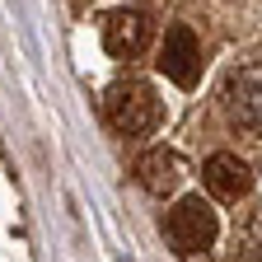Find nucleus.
<instances>
[{"label": "nucleus", "instance_id": "nucleus-1", "mask_svg": "<svg viewBox=\"0 0 262 262\" xmlns=\"http://www.w3.org/2000/svg\"><path fill=\"white\" fill-rule=\"evenodd\" d=\"M220 113H225V122L234 131L262 141V61L239 66V71L225 75V84H220Z\"/></svg>", "mask_w": 262, "mask_h": 262}, {"label": "nucleus", "instance_id": "nucleus-2", "mask_svg": "<svg viewBox=\"0 0 262 262\" xmlns=\"http://www.w3.org/2000/svg\"><path fill=\"white\" fill-rule=\"evenodd\" d=\"M220 234V220L211 211V202H202V196H183V202L164 215V239H169V248L178 257H202Z\"/></svg>", "mask_w": 262, "mask_h": 262}, {"label": "nucleus", "instance_id": "nucleus-3", "mask_svg": "<svg viewBox=\"0 0 262 262\" xmlns=\"http://www.w3.org/2000/svg\"><path fill=\"white\" fill-rule=\"evenodd\" d=\"M103 113L122 136H150L159 126V98L145 80H117L103 98Z\"/></svg>", "mask_w": 262, "mask_h": 262}, {"label": "nucleus", "instance_id": "nucleus-4", "mask_svg": "<svg viewBox=\"0 0 262 262\" xmlns=\"http://www.w3.org/2000/svg\"><path fill=\"white\" fill-rule=\"evenodd\" d=\"M159 71L169 75L178 89H192L196 75H202V42L187 24H173L164 33V47H159Z\"/></svg>", "mask_w": 262, "mask_h": 262}, {"label": "nucleus", "instance_id": "nucleus-5", "mask_svg": "<svg viewBox=\"0 0 262 262\" xmlns=\"http://www.w3.org/2000/svg\"><path fill=\"white\" fill-rule=\"evenodd\" d=\"M202 183H206V192L215 196V202L234 206V202H244V196L253 192V169H248L239 155L215 150V155L202 164Z\"/></svg>", "mask_w": 262, "mask_h": 262}, {"label": "nucleus", "instance_id": "nucleus-6", "mask_svg": "<svg viewBox=\"0 0 262 262\" xmlns=\"http://www.w3.org/2000/svg\"><path fill=\"white\" fill-rule=\"evenodd\" d=\"M150 33H155V24H150L145 10H113L108 24H103V47L113 56H141Z\"/></svg>", "mask_w": 262, "mask_h": 262}, {"label": "nucleus", "instance_id": "nucleus-7", "mask_svg": "<svg viewBox=\"0 0 262 262\" xmlns=\"http://www.w3.org/2000/svg\"><path fill=\"white\" fill-rule=\"evenodd\" d=\"M136 183H141L150 196H169V192L183 183V164H178V155L164 150V145L145 150V155L136 159Z\"/></svg>", "mask_w": 262, "mask_h": 262}, {"label": "nucleus", "instance_id": "nucleus-8", "mask_svg": "<svg viewBox=\"0 0 262 262\" xmlns=\"http://www.w3.org/2000/svg\"><path fill=\"white\" fill-rule=\"evenodd\" d=\"M229 262H262V211H257V215H248V220L234 229Z\"/></svg>", "mask_w": 262, "mask_h": 262}]
</instances>
